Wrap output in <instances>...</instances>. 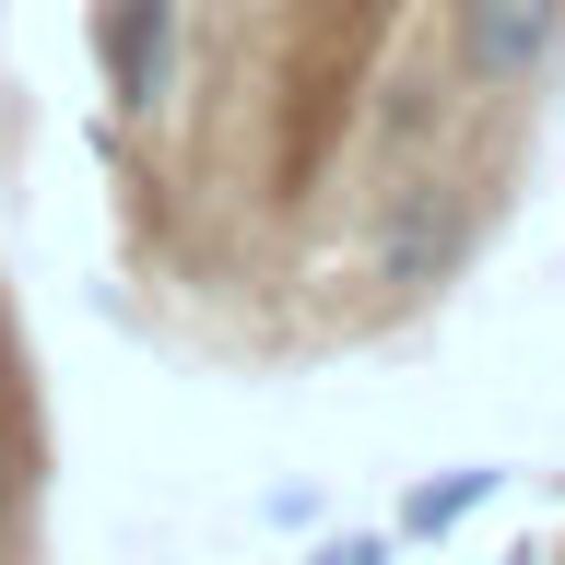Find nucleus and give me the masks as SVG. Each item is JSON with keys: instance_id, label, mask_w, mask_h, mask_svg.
<instances>
[{"instance_id": "obj_2", "label": "nucleus", "mask_w": 565, "mask_h": 565, "mask_svg": "<svg viewBox=\"0 0 565 565\" xmlns=\"http://www.w3.org/2000/svg\"><path fill=\"white\" fill-rule=\"evenodd\" d=\"M459 236H471V212H459L448 177H401L377 201V271L401 282V295H424V282L459 271Z\"/></svg>"}, {"instance_id": "obj_8", "label": "nucleus", "mask_w": 565, "mask_h": 565, "mask_svg": "<svg viewBox=\"0 0 565 565\" xmlns=\"http://www.w3.org/2000/svg\"><path fill=\"white\" fill-rule=\"evenodd\" d=\"M0 388H12V353H0Z\"/></svg>"}, {"instance_id": "obj_3", "label": "nucleus", "mask_w": 565, "mask_h": 565, "mask_svg": "<svg viewBox=\"0 0 565 565\" xmlns=\"http://www.w3.org/2000/svg\"><path fill=\"white\" fill-rule=\"evenodd\" d=\"M166 47H177V0H95V60L118 106L166 95Z\"/></svg>"}, {"instance_id": "obj_7", "label": "nucleus", "mask_w": 565, "mask_h": 565, "mask_svg": "<svg viewBox=\"0 0 565 565\" xmlns=\"http://www.w3.org/2000/svg\"><path fill=\"white\" fill-rule=\"evenodd\" d=\"M0 519H12V471H0Z\"/></svg>"}, {"instance_id": "obj_5", "label": "nucleus", "mask_w": 565, "mask_h": 565, "mask_svg": "<svg viewBox=\"0 0 565 565\" xmlns=\"http://www.w3.org/2000/svg\"><path fill=\"white\" fill-rule=\"evenodd\" d=\"M377 130L388 141H424V130H436V95H424V83H388V95H377Z\"/></svg>"}, {"instance_id": "obj_1", "label": "nucleus", "mask_w": 565, "mask_h": 565, "mask_svg": "<svg viewBox=\"0 0 565 565\" xmlns=\"http://www.w3.org/2000/svg\"><path fill=\"white\" fill-rule=\"evenodd\" d=\"M554 47H565V0H459V71H471L483 95L542 83Z\"/></svg>"}, {"instance_id": "obj_6", "label": "nucleus", "mask_w": 565, "mask_h": 565, "mask_svg": "<svg viewBox=\"0 0 565 565\" xmlns=\"http://www.w3.org/2000/svg\"><path fill=\"white\" fill-rule=\"evenodd\" d=\"M307 565H388V542H377V530H342V542H318Z\"/></svg>"}, {"instance_id": "obj_4", "label": "nucleus", "mask_w": 565, "mask_h": 565, "mask_svg": "<svg viewBox=\"0 0 565 565\" xmlns=\"http://www.w3.org/2000/svg\"><path fill=\"white\" fill-rule=\"evenodd\" d=\"M483 494H494V471H436V483L401 507V530H413V542H436V530H459L471 507H483Z\"/></svg>"}]
</instances>
